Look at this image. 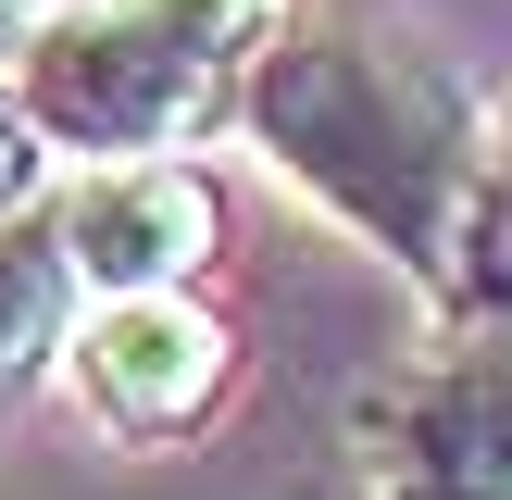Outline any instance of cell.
Here are the masks:
<instances>
[{"mask_svg": "<svg viewBox=\"0 0 512 500\" xmlns=\"http://www.w3.org/2000/svg\"><path fill=\"white\" fill-rule=\"evenodd\" d=\"M363 500H512V313H438L350 400Z\"/></svg>", "mask_w": 512, "mask_h": 500, "instance_id": "3957f363", "label": "cell"}, {"mask_svg": "<svg viewBox=\"0 0 512 500\" xmlns=\"http://www.w3.org/2000/svg\"><path fill=\"white\" fill-rule=\"evenodd\" d=\"M238 125L325 225L400 263L425 300L463 263V213H475V163H488V113L463 100V75L425 63L413 38L350 13H300L263 63L238 75Z\"/></svg>", "mask_w": 512, "mask_h": 500, "instance_id": "6da1fadb", "label": "cell"}, {"mask_svg": "<svg viewBox=\"0 0 512 500\" xmlns=\"http://www.w3.org/2000/svg\"><path fill=\"white\" fill-rule=\"evenodd\" d=\"M13 88L63 163H150V150H188L238 113V88L150 0H50L13 50Z\"/></svg>", "mask_w": 512, "mask_h": 500, "instance_id": "7a4b0ae2", "label": "cell"}, {"mask_svg": "<svg viewBox=\"0 0 512 500\" xmlns=\"http://www.w3.org/2000/svg\"><path fill=\"white\" fill-rule=\"evenodd\" d=\"M150 13H163V25H175V38H188V50H200V63H213V75H225V88H238V75H250V63H263V50H275V38H288V25H300V13H313V0H150Z\"/></svg>", "mask_w": 512, "mask_h": 500, "instance_id": "ba28073f", "label": "cell"}, {"mask_svg": "<svg viewBox=\"0 0 512 500\" xmlns=\"http://www.w3.org/2000/svg\"><path fill=\"white\" fill-rule=\"evenodd\" d=\"M63 388L100 438L175 450L238 400V325L213 313L200 288H138V300H75L63 338Z\"/></svg>", "mask_w": 512, "mask_h": 500, "instance_id": "277c9868", "label": "cell"}, {"mask_svg": "<svg viewBox=\"0 0 512 500\" xmlns=\"http://www.w3.org/2000/svg\"><path fill=\"white\" fill-rule=\"evenodd\" d=\"M50 188H63V150H50L38 113H25V88L0 75V225H38Z\"/></svg>", "mask_w": 512, "mask_h": 500, "instance_id": "9c48e42d", "label": "cell"}, {"mask_svg": "<svg viewBox=\"0 0 512 500\" xmlns=\"http://www.w3.org/2000/svg\"><path fill=\"white\" fill-rule=\"evenodd\" d=\"M25 25H38V0H0V75H13V50H25Z\"/></svg>", "mask_w": 512, "mask_h": 500, "instance_id": "30bf717a", "label": "cell"}, {"mask_svg": "<svg viewBox=\"0 0 512 500\" xmlns=\"http://www.w3.org/2000/svg\"><path fill=\"white\" fill-rule=\"evenodd\" d=\"M75 300H88V288H75L50 213H38V225H0V413H13V400H38V375H63Z\"/></svg>", "mask_w": 512, "mask_h": 500, "instance_id": "8992f818", "label": "cell"}, {"mask_svg": "<svg viewBox=\"0 0 512 500\" xmlns=\"http://www.w3.org/2000/svg\"><path fill=\"white\" fill-rule=\"evenodd\" d=\"M50 238H63L88 300H138V288H200V263L225 250V200L200 188L188 150L150 163H75L50 188Z\"/></svg>", "mask_w": 512, "mask_h": 500, "instance_id": "5b68a950", "label": "cell"}, {"mask_svg": "<svg viewBox=\"0 0 512 500\" xmlns=\"http://www.w3.org/2000/svg\"><path fill=\"white\" fill-rule=\"evenodd\" d=\"M438 313H512V113H488V163H475L463 263H450Z\"/></svg>", "mask_w": 512, "mask_h": 500, "instance_id": "52a82bcc", "label": "cell"}]
</instances>
